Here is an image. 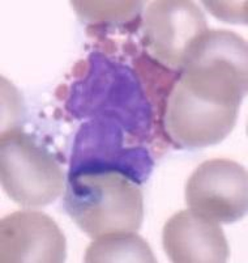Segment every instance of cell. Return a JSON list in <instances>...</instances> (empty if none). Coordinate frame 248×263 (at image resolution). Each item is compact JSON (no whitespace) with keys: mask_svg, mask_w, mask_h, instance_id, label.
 I'll list each match as a JSON object with an SVG mask.
<instances>
[{"mask_svg":"<svg viewBox=\"0 0 248 263\" xmlns=\"http://www.w3.org/2000/svg\"><path fill=\"white\" fill-rule=\"evenodd\" d=\"M239 109L205 102L176 83L163 118L164 133L176 148H204L218 144L230 135Z\"/></svg>","mask_w":248,"mask_h":263,"instance_id":"ba28073f","label":"cell"},{"mask_svg":"<svg viewBox=\"0 0 248 263\" xmlns=\"http://www.w3.org/2000/svg\"><path fill=\"white\" fill-rule=\"evenodd\" d=\"M78 18L89 25L126 26L141 17L142 2H71Z\"/></svg>","mask_w":248,"mask_h":263,"instance_id":"4fadbf2b","label":"cell"},{"mask_svg":"<svg viewBox=\"0 0 248 263\" xmlns=\"http://www.w3.org/2000/svg\"><path fill=\"white\" fill-rule=\"evenodd\" d=\"M247 42L229 30H208L194 50L179 84L196 99L239 109L247 95Z\"/></svg>","mask_w":248,"mask_h":263,"instance_id":"3957f363","label":"cell"},{"mask_svg":"<svg viewBox=\"0 0 248 263\" xmlns=\"http://www.w3.org/2000/svg\"><path fill=\"white\" fill-rule=\"evenodd\" d=\"M164 253L174 263H223L230 257L229 242L219 223L182 210L162 231Z\"/></svg>","mask_w":248,"mask_h":263,"instance_id":"30bf717a","label":"cell"},{"mask_svg":"<svg viewBox=\"0 0 248 263\" xmlns=\"http://www.w3.org/2000/svg\"><path fill=\"white\" fill-rule=\"evenodd\" d=\"M63 209L94 240L137 232L144 219L141 189L119 173L67 174Z\"/></svg>","mask_w":248,"mask_h":263,"instance_id":"7a4b0ae2","label":"cell"},{"mask_svg":"<svg viewBox=\"0 0 248 263\" xmlns=\"http://www.w3.org/2000/svg\"><path fill=\"white\" fill-rule=\"evenodd\" d=\"M87 263H154L157 262L149 243L136 234L111 233L95 238L85 252Z\"/></svg>","mask_w":248,"mask_h":263,"instance_id":"7c38bea8","label":"cell"},{"mask_svg":"<svg viewBox=\"0 0 248 263\" xmlns=\"http://www.w3.org/2000/svg\"><path fill=\"white\" fill-rule=\"evenodd\" d=\"M66 110L76 119H113L139 144L152 138L153 110L141 80L133 68L104 52L89 54L87 72L68 90Z\"/></svg>","mask_w":248,"mask_h":263,"instance_id":"6da1fadb","label":"cell"},{"mask_svg":"<svg viewBox=\"0 0 248 263\" xmlns=\"http://www.w3.org/2000/svg\"><path fill=\"white\" fill-rule=\"evenodd\" d=\"M185 203L191 211L216 223L239 221L248 207L247 171L229 159L204 161L185 183Z\"/></svg>","mask_w":248,"mask_h":263,"instance_id":"52a82bcc","label":"cell"},{"mask_svg":"<svg viewBox=\"0 0 248 263\" xmlns=\"http://www.w3.org/2000/svg\"><path fill=\"white\" fill-rule=\"evenodd\" d=\"M132 66L135 72L141 80L147 100L153 110L154 133L149 143L153 142L156 138H159L164 145L170 144V140L168 139L164 133L163 118L169 97L180 79L182 70H171L169 67L163 66L152 58L145 50H141L139 54L132 57Z\"/></svg>","mask_w":248,"mask_h":263,"instance_id":"8fae6325","label":"cell"},{"mask_svg":"<svg viewBox=\"0 0 248 263\" xmlns=\"http://www.w3.org/2000/svg\"><path fill=\"white\" fill-rule=\"evenodd\" d=\"M212 15L225 23H247V2H202Z\"/></svg>","mask_w":248,"mask_h":263,"instance_id":"5bb4252c","label":"cell"},{"mask_svg":"<svg viewBox=\"0 0 248 263\" xmlns=\"http://www.w3.org/2000/svg\"><path fill=\"white\" fill-rule=\"evenodd\" d=\"M149 151L133 142L113 119L94 118L80 124L68 174L119 173L142 185L153 172Z\"/></svg>","mask_w":248,"mask_h":263,"instance_id":"5b68a950","label":"cell"},{"mask_svg":"<svg viewBox=\"0 0 248 263\" xmlns=\"http://www.w3.org/2000/svg\"><path fill=\"white\" fill-rule=\"evenodd\" d=\"M67 258V241L49 215L21 210L0 221V262L61 263Z\"/></svg>","mask_w":248,"mask_h":263,"instance_id":"9c48e42d","label":"cell"},{"mask_svg":"<svg viewBox=\"0 0 248 263\" xmlns=\"http://www.w3.org/2000/svg\"><path fill=\"white\" fill-rule=\"evenodd\" d=\"M0 179L9 199L25 209L50 204L64 187L63 169L54 155L18 126L2 131Z\"/></svg>","mask_w":248,"mask_h":263,"instance_id":"277c9868","label":"cell"},{"mask_svg":"<svg viewBox=\"0 0 248 263\" xmlns=\"http://www.w3.org/2000/svg\"><path fill=\"white\" fill-rule=\"evenodd\" d=\"M142 50L171 70H183L208 33L201 9L188 0L152 2L142 18Z\"/></svg>","mask_w":248,"mask_h":263,"instance_id":"8992f818","label":"cell"}]
</instances>
